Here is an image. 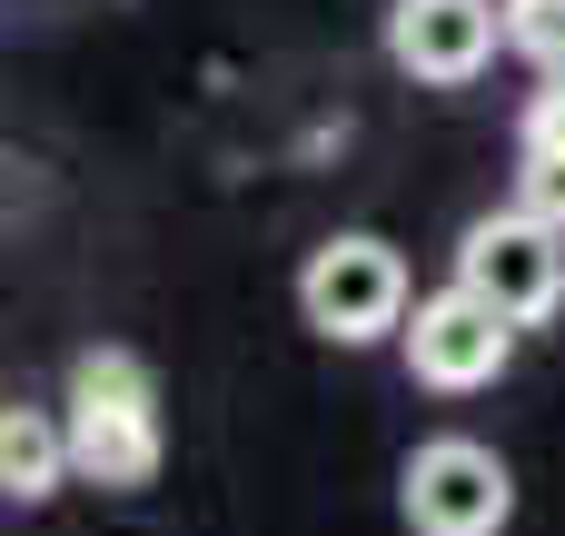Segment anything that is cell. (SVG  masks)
Masks as SVG:
<instances>
[{
	"label": "cell",
	"instance_id": "cell-1",
	"mask_svg": "<svg viewBox=\"0 0 565 536\" xmlns=\"http://www.w3.org/2000/svg\"><path fill=\"white\" fill-rule=\"evenodd\" d=\"M70 467L99 487H149L159 477V388L129 348H89L70 368Z\"/></svg>",
	"mask_w": 565,
	"mask_h": 536
},
{
	"label": "cell",
	"instance_id": "cell-2",
	"mask_svg": "<svg viewBox=\"0 0 565 536\" xmlns=\"http://www.w3.org/2000/svg\"><path fill=\"white\" fill-rule=\"evenodd\" d=\"M298 318H308L318 338H338V348H367V338L407 328V259H397L387 239H367V229L308 249V269H298Z\"/></svg>",
	"mask_w": 565,
	"mask_h": 536
},
{
	"label": "cell",
	"instance_id": "cell-3",
	"mask_svg": "<svg viewBox=\"0 0 565 536\" xmlns=\"http://www.w3.org/2000/svg\"><path fill=\"white\" fill-rule=\"evenodd\" d=\"M457 278L477 298H497L516 328H546L565 308V229L536 209H507V219H477L457 239Z\"/></svg>",
	"mask_w": 565,
	"mask_h": 536
},
{
	"label": "cell",
	"instance_id": "cell-4",
	"mask_svg": "<svg viewBox=\"0 0 565 536\" xmlns=\"http://www.w3.org/2000/svg\"><path fill=\"white\" fill-rule=\"evenodd\" d=\"M397 507H407L417 536H507L516 477H507V458L477 448V438H427V448L407 458V477H397Z\"/></svg>",
	"mask_w": 565,
	"mask_h": 536
},
{
	"label": "cell",
	"instance_id": "cell-5",
	"mask_svg": "<svg viewBox=\"0 0 565 536\" xmlns=\"http://www.w3.org/2000/svg\"><path fill=\"white\" fill-rule=\"evenodd\" d=\"M507 358H516V318H507L497 298H477L467 278L407 308V368H417L427 388H447V398L497 388V368H507Z\"/></svg>",
	"mask_w": 565,
	"mask_h": 536
},
{
	"label": "cell",
	"instance_id": "cell-6",
	"mask_svg": "<svg viewBox=\"0 0 565 536\" xmlns=\"http://www.w3.org/2000/svg\"><path fill=\"white\" fill-rule=\"evenodd\" d=\"M507 40V0H397L387 10V60L427 90H467Z\"/></svg>",
	"mask_w": 565,
	"mask_h": 536
},
{
	"label": "cell",
	"instance_id": "cell-7",
	"mask_svg": "<svg viewBox=\"0 0 565 536\" xmlns=\"http://www.w3.org/2000/svg\"><path fill=\"white\" fill-rule=\"evenodd\" d=\"M60 467H70V428H50L40 408H10V418H0V487H10L20 507H40V497L60 487Z\"/></svg>",
	"mask_w": 565,
	"mask_h": 536
},
{
	"label": "cell",
	"instance_id": "cell-8",
	"mask_svg": "<svg viewBox=\"0 0 565 536\" xmlns=\"http://www.w3.org/2000/svg\"><path fill=\"white\" fill-rule=\"evenodd\" d=\"M507 40H516L536 70H556L565 60V0H507Z\"/></svg>",
	"mask_w": 565,
	"mask_h": 536
},
{
	"label": "cell",
	"instance_id": "cell-9",
	"mask_svg": "<svg viewBox=\"0 0 565 536\" xmlns=\"http://www.w3.org/2000/svg\"><path fill=\"white\" fill-rule=\"evenodd\" d=\"M516 209H536V219H556V229H565V149H526Z\"/></svg>",
	"mask_w": 565,
	"mask_h": 536
},
{
	"label": "cell",
	"instance_id": "cell-10",
	"mask_svg": "<svg viewBox=\"0 0 565 536\" xmlns=\"http://www.w3.org/2000/svg\"><path fill=\"white\" fill-rule=\"evenodd\" d=\"M526 149H565V80L536 90V109H526Z\"/></svg>",
	"mask_w": 565,
	"mask_h": 536
},
{
	"label": "cell",
	"instance_id": "cell-11",
	"mask_svg": "<svg viewBox=\"0 0 565 536\" xmlns=\"http://www.w3.org/2000/svg\"><path fill=\"white\" fill-rule=\"evenodd\" d=\"M546 80H565V60H556V70H546Z\"/></svg>",
	"mask_w": 565,
	"mask_h": 536
}]
</instances>
